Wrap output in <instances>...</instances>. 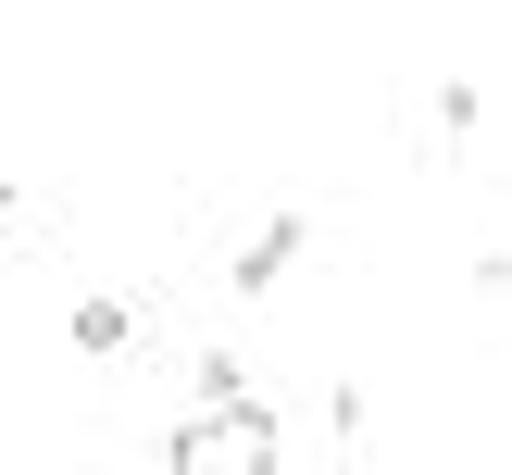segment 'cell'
<instances>
[{
	"label": "cell",
	"mask_w": 512,
	"mask_h": 475,
	"mask_svg": "<svg viewBox=\"0 0 512 475\" xmlns=\"http://www.w3.org/2000/svg\"><path fill=\"white\" fill-rule=\"evenodd\" d=\"M0 213H13V175H0Z\"/></svg>",
	"instance_id": "obj_6"
},
{
	"label": "cell",
	"mask_w": 512,
	"mask_h": 475,
	"mask_svg": "<svg viewBox=\"0 0 512 475\" xmlns=\"http://www.w3.org/2000/svg\"><path fill=\"white\" fill-rule=\"evenodd\" d=\"M188 388H200V400H250V363H238V350H200Z\"/></svg>",
	"instance_id": "obj_4"
},
{
	"label": "cell",
	"mask_w": 512,
	"mask_h": 475,
	"mask_svg": "<svg viewBox=\"0 0 512 475\" xmlns=\"http://www.w3.org/2000/svg\"><path fill=\"white\" fill-rule=\"evenodd\" d=\"M275 413L263 400H200V413H175L163 438V475H275Z\"/></svg>",
	"instance_id": "obj_1"
},
{
	"label": "cell",
	"mask_w": 512,
	"mask_h": 475,
	"mask_svg": "<svg viewBox=\"0 0 512 475\" xmlns=\"http://www.w3.org/2000/svg\"><path fill=\"white\" fill-rule=\"evenodd\" d=\"M475 138V75H450V88H438V150H463Z\"/></svg>",
	"instance_id": "obj_5"
},
{
	"label": "cell",
	"mask_w": 512,
	"mask_h": 475,
	"mask_svg": "<svg viewBox=\"0 0 512 475\" xmlns=\"http://www.w3.org/2000/svg\"><path fill=\"white\" fill-rule=\"evenodd\" d=\"M300 250H313V225H300V213H275V225H250V238H238V263H225V275H238V300H263L275 275L300 263Z\"/></svg>",
	"instance_id": "obj_2"
},
{
	"label": "cell",
	"mask_w": 512,
	"mask_h": 475,
	"mask_svg": "<svg viewBox=\"0 0 512 475\" xmlns=\"http://www.w3.org/2000/svg\"><path fill=\"white\" fill-rule=\"evenodd\" d=\"M125 338H138V300H75V350H100V363H113Z\"/></svg>",
	"instance_id": "obj_3"
}]
</instances>
